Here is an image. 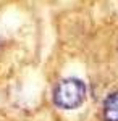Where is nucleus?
I'll list each match as a JSON object with an SVG mask.
<instances>
[{"label":"nucleus","instance_id":"nucleus-2","mask_svg":"<svg viewBox=\"0 0 118 121\" xmlns=\"http://www.w3.org/2000/svg\"><path fill=\"white\" fill-rule=\"evenodd\" d=\"M102 120L104 121H118V91L107 95L102 105Z\"/></svg>","mask_w":118,"mask_h":121},{"label":"nucleus","instance_id":"nucleus-1","mask_svg":"<svg viewBox=\"0 0 118 121\" xmlns=\"http://www.w3.org/2000/svg\"><path fill=\"white\" fill-rule=\"evenodd\" d=\"M86 99V84L76 78H66L57 82L54 89V102L65 110L78 108Z\"/></svg>","mask_w":118,"mask_h":121}]
</instances>
